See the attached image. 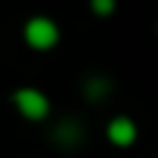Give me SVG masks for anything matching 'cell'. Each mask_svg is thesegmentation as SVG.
Here are the masks:
<instances>
[{
  "instance_id": "obj_6",
  "label": "cell",
  "mask_w": 158,
  "mask_h": 158,
  "mask_svg": "<svg viewBox=\"0 0 158 158\" xmlns=\"http://www.w3.org/2000/svg\"><path fill=\"white\" fill-rule=\"evenodd\" d=\"M103 92H108V83L106 81H89L86 83V94L89 97H100Z\"/></svg>"
},
{
  "instance_id": "obj_7",
  "label": "cell",
  "mask_w": 158,
  "mask_h": 158,
  "mask_svg": "<svg viewBox=\"0 0 158 158\" xmlns=\"http://www.w3.org/2000/svg\"><path fill=\"white\" fill-rule=\"evenodd\" d=\"M156 33H158V22H156Z\"/></svg>"
},
{
  "instance_id": "obj_2",
  "label": "cell",
  "mask_w": 158,
  "mask_h": 158,
  "mask_svg": "<svg viewBox=\"0 0 158 158\" xmlns=\"http://www.w3.org/2000/svg\"><path fill=\"white\" fill-rule=\"evenodd\" d=\"M14 106H17L19 114L28 117V119H44V117L50 114V100H47L39 89H31V86L14 92Z\"/></svg>"
},
{
  "instance_id": "obj_5",
  "label": "cell",
  "mask_w": 158,
  "mask_h": 158,
  "mask_svg": "<svg viewBox=\"0 0 158 158\" xmlns=\"http://www.w3.org/2000/svg\"><path fill=\"white\" fill-rule=\"evenodd\" d=\"M78 136H81V131H78L75 125H61V128H58V139H61V142H67V144L78 142Z\"/></svg>"
},
{
  "instance_id": "obj_1",
  "label": "cell",
  "mask_w": 158,
  "mask_h": 158,
  "mask_svg": "<svg viewBox=\"0 0 158 158\" xmlns=\"http://www.w3.org/2000/svg\"><path fill=\"white\" fill-rule=\"evenodd\" d=\"M22 36H25L28 47H33V50H50V47L58 44V36L61 33H58V25L50 17H31L25 22Z\"/></svg>"
},
{
  "instance_id": "obj_3",
  "label": "cell",
  "mask_w": 158,
  "mask_h": 158,
  "mask_svg": "<svg viewBox=\"0 0 158 158\" xmlns=\"http://www.w3.org/2000/svg\"><path fill=\"white\" fill-rule=\"evenodd\" d=\"M108 139H111L117 147L133 144V142H136V125H133V119H128V117L111 119V122H108Z\"/></svg>"
},
{
  "instance_id": "obj_4",
  "label": "cell",
  "mask_w": 158,
  "mask_h": 158,
  "mask_svg": "<svg viewBox=\"0 0 158 158\" xmlns=\"http://www.w3.org/2000/svg\"><path fill=\"white\" fill-rule=\"evenodd\" d=\"M89 6L97 17H111L117 11V0H89Z\"/></svg>"
}]
</instances>
